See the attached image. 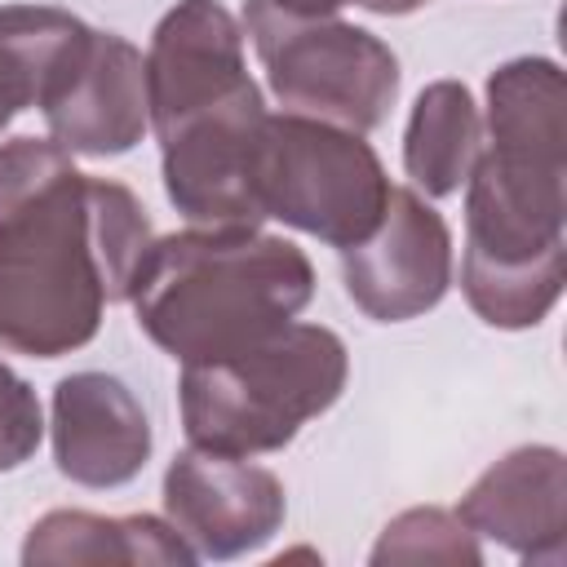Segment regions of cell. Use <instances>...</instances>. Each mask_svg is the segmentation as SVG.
I'll use <instances>...</instances> for the list:
<instances>
[{
    "label": "cell",
    "mask_w": 567,
    "mask_h": 567,
    "mask_svg": "<svg viewBox=\"0 0 567 567\" xmlns=\"http://www.w3.org/2000/svg\"><path fill=\"white\" fill-rule=\"evenodd\" d=\"M155 230L142 199L80 173L53 137L0 146V350L62 359L128 301Z\"/></svg>",
    "instance_id": "6da1fadb"
},
{
    "label": "cell",
    "mask_w": 567,
    "mask_h": 567,
    "mask_svg": "<svg viewBox=\"0 0 567 567\" xmlns=\"http://www.w3.org/2000/svg\"><path fill=\"white\" fill-rule=\"evenodd\" d=\"M315 297L310 257L257 226H190L151 239L128 301L177 363L230 354L292 323Z\"/></svg>",
    "instance_id": "7a4b0ae2"
},
{
    "label": "cell",
    "mask_w": 567,
    "mask_h": 567,
    "mask_svg": "<svg viewBox=\"0 0 567 567\" xmlns=\"http://www.w3.org/2000/svg\"><path fill=\"white\" fill-rule=\"evenodd\" d=\"M350 377L346 341L323 323H284L217 359L182 363V430L195 447L261 456L323 416Z\"/></svg>",
    "instance_id": "3957f363"
},
{
    "label": "cell",
    "mask_w": 567,
    "mask_h": 567,
    "mask_svg": "<svg viewBox=\"0 0 567 567\" xmlns=\"http://www.w3.org/2000/svg\"><path fill=\"white\" fill-rule=\"evenodd\" d=\"M252 182L266 217L315 235L337 252L363 244L390 199L385 164L363 133L292 111H266Z\"/></svg>",
    "instance_id": "277c9868"
},
{
    "label": "cell",
    "mask_w": 567,
    "mask_h": 567,
    "mask_svg": "<svg viewBox=\"0 0 567 567\" xmlns=\"http://www.w3.org/2000/svg\"><path fill=\"white\" fill-rule=\"evenodd\" d=\"M239 27L284 111L350 133L385 124L399 97V58L381 35L341 18H297L270 0H248Z\"/></svg>",
    "instance_id": "5b68a950"
},
{
    "label": "cell",
    "mask_w": 567,
    "mask_h": 567,
    "mask_svg": "<svg viewBox=\"0 0 567 567\" xmlns=\"http://www.w3.org/2000/svg\"><path fill=\"white\" fill-rule=\"evenodd\" d=\"M284 514L288 496L279 474L248 456L190 443L164 470V518L195 558L230 563L257 554L284 527Z\"/></svg>",
    "instance_id": "8992f818"
},
{
    "label": "cell",
    "mask_w": 567,
    "mask_h": 567,
    "mask_svg": "<svg viewBox=\"0 0 567 567\" xmlns=\"http://www.w3.org/2000/svg\"><path fill=\"white\" fill-rule=\"evenodd\" d=\"M266 102L248 89L213 111L190 115L159 137L164 151V195L190 226H261L257 204V137Z\"/></svg>",
    "instance_id": "52a82bcc"
},
{
    "label": "cell",
    "mask_w": 567,
    "mask_h": 567,
    "mask_svg": "<svg viewBox=\"0 0 567 567\" xmlns=\"http://www.w3.org/2000/svg\"><path fill=\"white\" fill-rule=\"evenodd\" d=\"M350 301L377 323H403L434 310L452 288V230L412 186H390L377 230L341 248Z\"/></svg>",
    "instance_id": "ba28073f"
},
{
    "label": "cell",
    "mask_w": 567,
    "mask_h": 567,
    "mask_svg": "<svg viewBox=\"0 0 567 567\" xmlns=\"http://www.w3.org/2000/svg\"><path fill=\"white\" fill-rule=\"evenodd\" d=\"M142 58L155 137L257 89L244 58V27L221 0H177L155 22Z\"/></svg>",
    "instance_id": "9c48e42d"
},
{
    "label": "cell",
    "mask_w": 567,
    "mask_h": 567,
    "mask_svg": "<svg viewBox=\"0 0 567 567\" xmlns=\"http://www.w3.org/2000/svg\"><path fill=\"white\" fill-rule=\"evenodd\" d=\"M49 137L89 159H111L133 151L151 133L146 58L115 31H93L75 66L44 97Z\"/></svg>",
    "instance_id": "30bf717a"
},
{
    "label": "cell",
    "mask_w": 567,
    "mask_h": 567,
    "mask_svg": "<svg viewBox=\"0 0 567 567\" xmlns=\"http://www.w3.org/2000/svg\"><path fill=\"white\" fill-rule=\"evenodd\" d=\"M456 518L523 563L558 567L567 554V456L549 443L505 452L470 483Z\"/></svg>",
    "instance_id": "8fae6325"
},
{
    "label": "cell",
    "mask_w": 567,
    "mask_h": 567,
    "mask_svg": "<svg viewBox=\"0 0 567 567\" xmlns=\"http://www.w3.org/2000/svg\"><path fill=\"white\" fill-rule=\"evenodd\" d=\"M49 439L58 474L80 487H124L151 461V421L111 372H71L53 385Z\"/></svg>",
    "instance_id": "7c38bea8"
},
{
    "label": "cell",
    "mask_w": 567,
    "mask_h": 567,
    "mask_svg": "<svg viewBox=\"0 0 567 567\" xmlns=\"http://www.w3.org/2000/svg\"><path fill=\"white\" fill-rule=\"evenodd\" d=\"M27 567H80V563H124V567H195V549L155 514H89V509H49L31 523L22 540Z\"/></svg>",
    "instance_id": "4fadbf2b"
},
{
    "label": "cell",
    "mask_w": 567,
    "mask_h": 567,
    "mask_svg": "<svg viewBox=\"0 0 567 567\" xmlns=\"http://www.w3.org/2000/svg\"><path fill=\"white\" fill-rule=\"evenodd\" d=\"M93 27L53 4H4L0 9V133L18 111L44 106L62 75L84 53Z\"/></svg>",
    "instance_id": "5bb4252c"
},
{
    "label": "cell",
    "mask_w": 567,
    "mask_h": 567,
    "mask_svg": "<svg viewBox=\"0 0 567 567\" xmlns=\"http://www.w3.org/2000/svg\"><path fill=\"white\" fill-rule=\"evenodd\" d=\"M483 120L478 102L461 80H434L416 93L403 133V173L425 199L456 195L478 159Z\"/></svg>",
    "instance_id": "9a60e30c"
},
{
    "label": "cell",
    "mask_w": 567,
    "mask_h": 567,
    "mask_svg": "<svg viewBox=\"0 0 567 567\" xmlns=\"http://www.w3.org/2000/svg\"><path fill=\"white\" fill-rule=\"evenodd\" d=\"M372 563H447V567H478L483 545L478 536L456 518V509L416 505L390 518L372 545Z\"/></svg>",
    "instance_id": "2e32d148"
},
{
    "label": "cell",
    "mask_w": 567,
    "mask_h": 567,
    "mask_svg": "<svg viewBox=\"0 0 567 567\" xmlns=\"http://www.w3.org/2000/svg\"><path fill=\"white\" fill-rule=\"evenodd\" d=\"M44 439V412L27 377L0 359V474L27 465Z\"/></svg>",
    "instance_id": "e0dca14e"
},
{
    "label": "cell",
    "mask_w": 567,
    "mask_h": 567,
    "mask_svg": "<svg viewBox=\"0 0 567 567\" xmlns=\"http://www.w3.org/2000/svg\"><path fill=\"white\" fill-rule=\"evenodd\" d=\"M279 4L284 13H297V18H337L346 4H359V0H270Z\"/></svg>",
    "instance_id": "ac0fdd59"
},
{
    "label": "cell",
    "mask_w": 567,
    "mask_h": 567,
    "mask_svg": "<svg viewBox=\"0 0 567 567\" xmlns=\"http://www.w3.org/2000/svg\"><path fill=\"white\" fill-rule=\"evenodd\" d=\"M368 13H381V18H403V13H416L425 0H359Z\"/></svg>",
    "instance_id": "d6986e66"
}]
</instances>
